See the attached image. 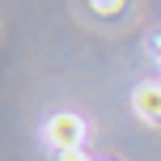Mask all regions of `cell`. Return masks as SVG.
<instances>
[{"instance_id":"1","label":"cell","mask_w":161,"mask_h":161,"mask_svg":"<svg viewBox=\"0 0 161 161\" xmlns=\"http://www.w3.org/2000/svg\"><path fill=\"white\" fill-rule=\"evenodd\" d=\"M42 136H47V144L55 148V153H68V148H80L85 144V119L72 110H59L47 119V127H42Z\"/></svg>"},{"instance_id":"2","label":"cell","mask_w":161,"mask_h":161,"mask_svg":"<svg viewBox=\"0 0 161 161\" xmlns=\"http://www.w3.org/2000/svg\"><path fill=\"white\" fill-rule=\"evenodd\" d=\"M131 106H136V114L144 123H153L161 127V80H144V85L131 89Z\"/></svg>"},{"instance_id":"3","label":"cell","mask_w":161,"mask_h":161,"mask_svg":"<svg viewBox=\"0 0 161 161\" xmlns=\"http://www.w3.org/2000/svg\"><path fill=\"white\" fill-rule=\"evenodd\" d=\"M89 8H93L102 21H110V17H123V8H127V0H89Z\"/></svg>"},{"instance_id":"4","label":"cell","mask_w":161,"mask_h":161,"mask_svg":"<svg viewBox=\"0 0 161 161\" xmlns=\"http://www.w3.org/2000/svg\"><path fill=\"white\" fill-rule=\"evenodd\" d=\"M55 161H97V157H85V148H68V153H55Z\"/></svg>"},{"instance_id":"5","label":"cell","mask_w":161,"mask_h":161,"mask_svg":"<svg viewBox=\"0 0 161 161\" xmlns=\"http://www.w3.org/2000/svg\"><path fill=\"white\" fill-rule=\"evenodd\" d=\"M153 51H157V59H161V38H153Z\"/></svg>"},{"instance_id":"6","label":"cell","mask_w":161,"mask_h":161,"mask_svg":"<svg viewBox=\"0 0 161 161\" xmlns=\"http://www.w3.org/2000/svg\"><path fill=\"white\" fill-rule=\"evenodd\" d=\"M97 161H114V157H97Z\"/></svg>"}]
</instances>
